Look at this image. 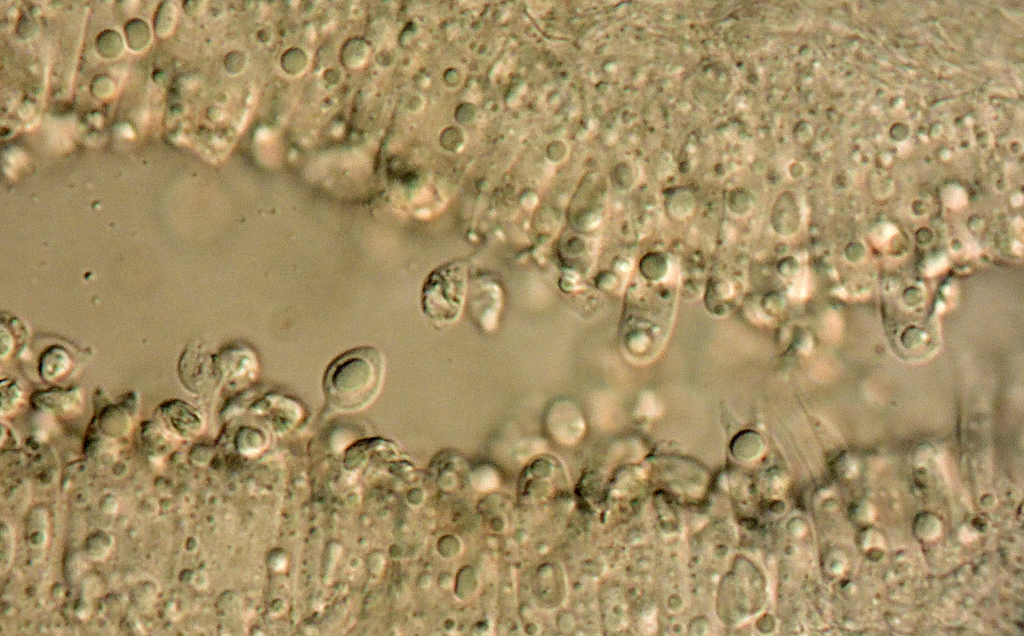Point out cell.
<instances>
[{
    "mask_svg": "<svg viewBox=\"0 0 1024 636\" xmlns=\"http://www.w3.org/2000/svg\"><path fill=\"white\" fill-rule=\"evenodd\" d=\"M385 372L382 352L373 346L350 349L335 358L325 371L323 391L335 409L356 411L378 395Z\"/></svg>",
    "mask_w": 1024,
    "mask_h": 636,
    "instance_id": "1",
    "label": "cell"
},
{
    "mask_svg": "<svg viewBox=\"0 0 1024 636\" xmlns=\"http://www.w3.org/2000/svg\"><path fill=\"white\" fill-rule=\"evenodd\" d=\"M467 293V270L462 262L434 269L421 292L423 313L438 323H452L461 315Z\"/></svg>",
    "mask_w": 1024,
    "mask_h": 636,
    "instance_id": "2",
    "label": "cell"
},
{
    "mask_svg": "<svg viewBox=\"0 0 1024 636\" xmlns=\"http://www.w3.org/2000/svg\"><path fill=\"white\" fill-rule=\"evenodd\" d=\"M69 366V358L64 351L55 348L49 351L42 359L41 374L47 380L62 375Z\"/></svg>",
    "mask_w": 1024,
    "mask_h": 636,
    "instance_id": "3",
    "label": "cell"
}]
</instances>
